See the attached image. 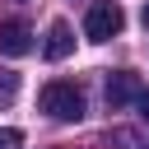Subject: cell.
Segmentation results:
<instances>
[{
  "instance_id": "1",
  "label": "cell",
  "mask_w": 149,
  "mask_h": 149,
  "mask_svg": "<svg viewBox=\"0 0 149 149\" xmlns=\"http://www.w3.org/2000/svg\"><path fill=\"white\" fill-rule=\"evenodd\" d=\"M37 107H42L51 121H79V116H84V93H79L70 79H51V84H42Z\"/></svg>"
},
{
  "instance_id": "2",
  "label": "cell",
  "mask_w": 149,
  "mask_h": 149,
  "mask_svg": "<svg viewBox=\"0 0 149 149\" xmlns=\"http://www.w3.org/2000/svg\"><path fill=\"white\" fill-rule=\"evenodd\" d=\"M121 28H126V14H121L116 0H93V5H88V14H84V37L107 42V37H116Z\"/></svg>"
},
{
  "instance_id": "3",
  "label": "cell",
  "mask_w": 149,
  "mask_h": 149,
  "mask_svg": "<svg viewBox=\"0 0 149 149\" xmlns=\"http://www.w3.org/2000/svg\"><path fill=\"white\" fill-rule=\"evenodd\" d=\"M33 51V28L23 19H5L0 23V56H28Z\"/></svg>"
},
{
  "instance_id": "4",
  "label": "cell",
  "mask_w": 149,
  "mask_h": 149,
  "mask_svg": "<svg viewBox=\"0 0 149 149\" xmlns=\"http://www.w3.org/2000/svg\"><path fill=\"white\" fill-rule=\"evenodd\" d=\"M140 88H144V84H140L130 70H112V79H107V107H126V102H135Z\"/></svg>"
},
{
  "instance_id": "5",
  "label": "cell",
  "mask_w": 149,
  "mask_h": 149,
  "mask_svg": "<svg viewBox=\"0 0 149 149\" xmlns=\"http://www.w3.org/2000/svg\"><path fill=\"white\" fill-rule=\"evenodd\" d=\"M42 51H47V61H65L70 51H74V33H70V23H51L47 28V42H42Z\"/></svg>"
},
{
  "instance_id": "6",
  "label": "cell",
  "mask_w": 149,
  "mask_h": 149,
  "mask_svg": "<svg viewBox=\"0 0 149 149\" xmlns=\"http://www.w3.org/2000/svg\"><path fill=\"white\" fill-rule=\"evenodd\" d=\"M107 144H112V149H149V140H144L140 130H130V126H116V130L107 135Z\"/></svg>"
},
{
  "instance_id": "7",
  "label": "cell",
  "mask_w": 149,
  "mask_h": 149,
  "mask_svg": "<svg viewBox=\"0 0 149 149\" xmlns=\"http://www.w3.org/2000/svg\"><path fill=\"white\" fill-rule=\"evenodd\" d=\"M19 144H23V135L14 126H0V149H19Z\"/></svg>"
},
{
  "instance_id": "8",
  "label": "cell",
  "mask_w": 149,
  "mask_h": 149,
  "mask_svg": "<svg viewBox=\"0 0 149 149\" xmlns=\"http://www.w3.org/2000/svg\"><path fill=\"white\" fill-rule=\"evenodd\" d=\"M14 88H19V74L5 70V74H0V98H14Z\"/></svg>"
},
{
  "instance_id": "9",
  "label": "cell",
  "mask_w": 149,
  "mask_h": 149,
  "mask_svg": "<svg viewBox=\"0 0 149 149\" xmlns=\"http://www.w3.org/2000/svg\"><path fill=\"white\" fill-rule=\"evenodd\" d=\"M135 102H140V112L149 116V88H140V98H135Z\"/></svg>"
},
{
  "instance_id": "10",
  "label": "cell",
  "mask_w": 149,
  "mask_h": 149,
  "mask_svg": "<svg viewBox=\"0 0 149 149\" xmlns=\"http://www.w3.org/2000/svg\"><path fill=\"white\" fill-rule=\"evenodd\" d=\"M140 19H144V28H149V0H144V9H140Z\"/></svg>"
}]
</instances>
